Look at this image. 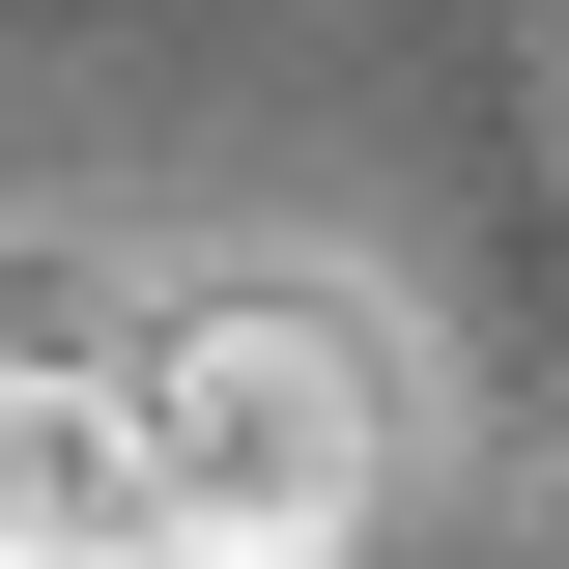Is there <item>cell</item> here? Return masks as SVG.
<instances>
[{
	"label": "cell",
	"instance_id": "obj_1",
	"mask_svg": "<svg viewBox=\"0 0 569 569\" xmlns=\"http://www.w3.org/2000/svg\"><path fill=\"white\" fill-rule=\"evenodd\" d=\"M142 427H171L200 569H342L370 485H399V370H370V313H313V284H200V313L142 342Z\"/></svg>",
	"mask_w": 569,
	"mask_h": 569
},
{
	"label": "cell",
	"instance_id": "obj_2",
	"mask_svg": "<svg viewBox=\"0 0 569 569\" xmlns=\"http://www.w3.org/2000/svg\"><path fill=\"white\" fill-rule=\"evenodd\" d=\"M0 569H200L171 427H142L114 342H0Z\"/></svg>",
	"mask_w": 569,
	"mask_h": 569
}]
</instances>
